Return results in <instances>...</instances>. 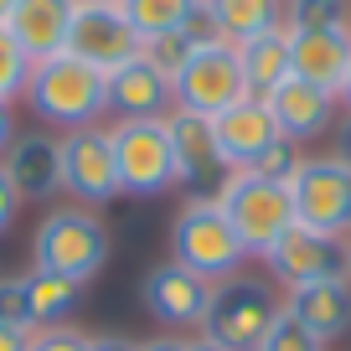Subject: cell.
I'll return each instance as SVG.
<instances>
[{
  "instance_id": "obj_21",
  "label": "cell",
  "mask_w": 351,
  "mask_h": 351,
  "mask_svg": "<svg viewBox=\"0 0 351 351\" xmlns=\"http://www.w3.org/2000/svg\"><path fill=\"white\" fill-rule=\"evenodd\" d=\"M202 26H207V36L243 47L269 26H285V16H279V0H202Z\"/></svg>"
},
{
  "instance_id": "obj_36",
  "label": "cell",
  "mask_w": 351,
  "mask_h": 351,
  "mask_svg": "<svg viewBox=\"0 0 351 351\" xmlns=\"http://www.w3.org/2000/svg\"><path fill=\"white\" fill-rule=\"evenodd\" d=\"M140 351H186V336H150L140 341Z\"/></svg>"
},
{
  "instance_id": "obj_39",
  "label": "cell",
  "mask_w": 351,
  "mask_h": 351,
  "mask_svg": "<svg viewBox=\"0 0 351 351\" xmlns=\"http://www.w3.org/2000/svg\"><path fill=\"white\" fill-rule=\"evenodd\" d=\"M336 99H341V109H346V119H351V67H346V77H341V93H336Z\"/></svg>"
},
{
  "instance_id": "obj_15",
  "label": "cell",
  "mask_w": 351,
  "mask_h": 351,
  "mask_svg": "<svg viewBox=\"0 0 351 351\" xmlns=\"http://www.w3.org/2000/svg\"><path fill=\"white\" fill-rule=\"evenodd\" d=\"M263 104L274 114L279 134L295 140V145H310V140H320V134H330L336 130V114H341V99L330 88H315V83H305V77H295V73H289Z\"/></svg>"
},
{
  "instance_id": "obj_26",
  "label": "cell",
  "mask_w": 351,
  "mask_h": 351,
  "mask_svg": "<svg viewBox=\"0 0 351 351\" xmlns=\"http://www.w3.org/2000/svg\"><path fill=\"white\" fill-rule=\"evenodd\" d=\"M285 26H351V0H279Z\"/></svg>"
},
{
  "instance_id": "obj_7",
  "label": "cell",
  "mask_w": 351,
  "mask_h": 351,
  "mask_svg": "<svg viewBox=\"0 0 351 351\" xmlns=\"http://www.w3.org/2000/svg\"><path fill=\"white\" fill-rule=\"evenodd\" d=\"M109 140H114L124 197H165L176 186V155H171L165 119H114Z\"/></svg>"
},
{
  "instance_id": "obj_33",
  "label": "cell",
  "mask_w": 351,
  "mask_h": 351,
  "mask_svg": "<svg viewBox=\"0 0 351 351\" xmlns=\"http://www.w3.org/2000/svg\"><path fill=\"white\" fill-rule=\"evenodd\" d=\"M88 351H140V341L119 336V330H99V336H88Z\"/></svg>"
},
{
  "instance_id": "obj_34",
  "label": "cell",
  "mask_w": 351,
  "mask_h": 351,
  "mask_svg": "<svg viewBox=\"0 0 351 351\" xmlns=\"http://www.w3.org/2000/svg\"><path fill=\"white\" fill-rule=\"evenodd\" d=\"M36 330H16V326H0V351H32Z\"/></svg>"
},
{
  "instance_id": "obj_20",
  "label": "cell",
  "mask_w": 351,
  "mask_h": 351,
  "mask_svg": "<svg viewBox=\"0 0 351 351\" xmlns=\"http://www.w3.org/2000/svg\"><path fill=\"white\" fill-rule=\"evenodd\" d=\"M285 310L330 346L351 330V279H320V285H305V289H289L285 295Z\"/></svg>"
},
{
  "instance_id": "obj_30",
  "label": "cell",
  "mask_w": 351,
  "mask_h": 351,
  "mask_svg": "<svg viewBox=\"0 0 351 351\" xmlns=\"http://www.w3.org/2000/svg\"><path fill=\"white\" fill-rule=\"evenodd\" d=\"M300 165H305V150H300L295 140H274V145H269V150L258 155V165H253V176H263V181H279V186H289Z\"/></svg>"
},
{
  "instance_id": "obj_41",
  "label": "cell",
  "mask_w": 351,
  "mask_h": 351,
  "mask_svg": "<svg viewBox=\"0 0 351 351\" xmlns=\"http://www.w3.org/2000/svg\"><path fill=\"white\" fill-rule=\"evenodd\" d=\"M77 5H119V0H77Z\"/></svg>"
},
{
  "instance_id": "obj_23",
  "label": "cell",
  "mask_w": 351,
  "mask_h": 351,
  "mask_svg": "<svg viewBox=\"0 0 351 351\" xmlns=\"http://www.w3.org/2000/svg\"><path fill=\"white\" fill-rule=\"evenodd\" d=\"M26 295H32V315H36V330H42V326H67L73 320L83 285L62 279V274H47V269H26Z\"/></svg>"
},
{
  "instance_id": "obj_31",
  "label": "cell",
  "mask_w": 351,
  "mask_h": 351,
  "mask_svg": "<svg viewBox=\"0 0 351 351\" xmlns=\"http://www.w3.org/2000/svg\"><path fill=\"white\" fill-rule=\"evenodd\" d=\"M32 351H88V330H77L73 320L67 326H42L32 336Z\"/></svg>"
},
{
  "instance_id": "obj_19",
  "label": "cell",
  "mask_w": 351,
  "mask_h": 351,
  "mask_svg": "<svg viewBox=\"0 0 351 351\" xmlns=\"http://www.w3.org/2000/svg\"><path fill=\"white\" fill-rule=\"evenodd\" d=\"M176 109V83L155 73L145 57L109 73V114L114 119H165Z\"/></svg>"
},
{
  "instance_id": "obj_10",
  "label": "cell",
  "mask_w": 351,
  "mask_h": 351,
  "mask_svg": "<svg viewBox=\"0 0 351 351\" xmlns=\"http://www.w3.org/2000/svg\"><path fill=\"white\" fill-rule=\"evenodd\" d=\"M140 300L145 310H150V320L165 330V336H181V330H197L207 326V310H212V285L202 274H191L186 263H155L150 274H145L140 285Z\"/></svg>"
},
{
  "instance_id": "obj_4",
  "label": "cell",
  "mask_w": 351,
  "mask_h": 351,
  "mask_svg": "<svg viewBox=\"0 0 351 351\" xmlns=\"http://www.w3.org/2000/svg\"><path fill=\"white\" fill-rule=\"evenodd\" d=\"M217 207L228 212L232 232L243 238L248 258H263L289 228H295V202H289V186L279 181H263L253 171H228L217 181Z\"/></svg>"
},
{
  "instance_id": "obj_22",
  "label": "cell",
  "mask_w": 351,
  "mask_h": 351,
  "mask_svg": "<svg viewBox=\"0 0 351 351\" xmlns=\"http://www.w3.org/2000/svg\"><path fill=\"white\" fill-rule=\"evenodd\" d=\"M238 52H243V77H248L253 99H269V93L295 73V67H289V26H269L263 36L243 42Z\"/></svg>"
},
{
  "instance_id": "obj_16",
  "label": "cell",
  "mask_w": 351,
  "mask_h": 351,
  "mask_svg": "<svg viewBox=\"0 0 351 351\" xmlns=\"http://www.w3.org/2000/svg\"><path fill=\"white\" fill-rule=\"evenodd\" d=\"M212 130H217V155H222V171H253L258 165V155L269 150L274 140H285L274 124V114H269V104L263 99H243L232 104V109H222L217 119H212Z\"/></svg>"
},
{
  "instance_id": "obj_11",
  "label": "cell",
  "mask_w": 351,
  "mask_h": 351,
  "mask_svg": "<svg viewBox=\"0 0 351 351\" xmlns=\"http://www.w3.org/2000/svg\"><path fill=\"white\" fill-rule=\"evenodd\" d=\"M258 263L269 269V279L289 295V289H305V285H320V279H341V274H346V243L295 222V228L263 253Z\"/></svg>"
},
{
  "instance_id": "obj_24",
  "label": "cell",
  "mask_w": 351,
  "mask_h": 351,
  "mask_svg": "<svg viewBox=\"0 0 351 351\" xmlns=\"http://www.w3.org/2000/svg\"><path fill=\"white\" fill-rule=\"evenodd\" d=\"M119 11L130 16L140 42L160 32H181V26H202V0H119Z\"/></svg>"
},
{
  "instance_id": "obj_40",
  "label": "cell",
  "mask_w": 351,
  "mask_h": 351,
  "mask_svg": "<svg viewBox=\"0 0 351 351\" xmlns=\"http://www.w3.org/2000/svg\"><path fill=\"white\" fill-rule=\"evenodd\" d=\"M11 5H16V0H0V26L11 21Z\"/></svg>"
},
{
  "instance_id": "obj_14",
  "label": "cell",
  "mask_w": 351,
  "mask_h": 351,
  "mask_svg": "<svg viewBox=\"0 0 351 351\" xmlns=\"http://www.w3.org/2000/svg\"><path fill=\"white\" fill-rule=\"evenodd\" d=\"M5 176L21 202H52L62 197V134H47V130H26L11 140V150L0 155Z\"/></svg>"
},
{
  "instance_id": "obj_27",
  "label": "cell",
  "mask_w": 351,
  "mask_h": 351,
  "mask_svg": "<svg viewBox=\"0 0 351 351\" xmlns=\"http://www.w3.org/2000/svg\"><path fill=\"white\" fill-rule=\"evenodd\" d=\"M253 351H326V341L320 336H310L305 326H300L295 315H289V310H279L274 315V326L263 330V341Z\"/></svg>"
},
{
  "instance_id": "obj_35",
  "label": "cell",
  "mask_w": 351,
  "mask_h": 351,
  "mask_svg": "<svg viewBox=\"0 0 351 351\" xmlns=\"http://www.w3.org/2000/svg\"><path fill=\"white\" fill-rule=\"evenodd\" d=\"M11 140H16V104L0 99V155L11 150Z\"/></svg>"
},
{
  "instance_id": "obj_29",
  "label": "cell",
  "mask_w": 351,
  "mask_h": 351,
  "mask_svg": "<svg viewBox=\"0 0 351 351\" xmlns=\"http://www.w3.org/2000/svg\"><path fill=\"white\" fill-rule=\"evenodd\" d=\"M0 326L36 330V315H32V295H26V274H0Z\"/></svg>"
},
{
  "instance_id": "obj_2",
  "label": "cell",
  "mask_w": 351,
  "mask_h": 351,
  "mask_svg": "<svg viewBox=\"0 0 351 351\" xmlns=\"http://www.w3.org/2000/svg\"><path fill=\"white\" fill-rule=\"evenodd\" d=\"M109 222L93 207H52L32 232V269H47V274L77 279V285H93L109 263Z\"/></svg>"
},
{
  "instance_id": "obj_12",
  "label": "cell",
  "mask_w": 351,
  "mask_h": 351,
  "mask_svg": "<svg viewBox=\"0 0 351 351\" xmlns=\"http://www.w3.org/2000/svg\"><path fill=\"white\" fill-rule=\"evenodd\" d=\"M67 52L109 77V73H119L124 62L140 57V32L130 26V16H124L119 5H77Z\"/></svg>"
},
{
  "instance_id": "obj_5",
  "label": "cell",
  "mask_w": 351,
  "mask_h": 351,
  "mask_svg": "<svg viewBox=\"0 0 351 351\" xmlns=\"http://www.w3.org/2000/svg\"><path fill=\"white\" fill-rule=\"evenodd\" d=\"M279 310H285V295L274 289V279H258L243 269V274L212 285V310H207L202 336L228 351H253L263 341V330L274 326Z\"/></svg>"
},
{
  "instance_id": "obj_25",
  "label": "cell",
  "mask_w": 351,
  "mask_h": 351,
  "mask_svg": "<svg viewBox=\"0 0 351 351\" xmlns=\"http://www.w3.org/2000/svg\"><path fill=\"white\" fill-rule=\"evenodd\" d=\"M207 36V26H181V32H160V36H145L140 42V57L155 67V73H165L176 83V73L191 62V52H197V42Z\"/></svg>"
},
{
  "instance_id": "obj_42",
  "label": "cell",
  "mask_w": 351,
  "mask_h": 351,
  "mask_svg": "<svg viewBox=\"0 0 351 351\" xmlns=\"http://www.w3.org/2000/svg\"><path fill=\"white\" fill-rule=\"evenodd\" d=\"M346 279H351V238H346Z\"/></svg>"
},
{
  "instance_id": "obj_13",
  "label": "cell",
  "mask_w": 351,
  "mask_h": 351,
  "mask_svg": "<svg viewBox=\"0 0 351 351\" xmlns=\"http://www.w3.org/2000/svg\"><path fill=\"white\" fill-rule=\"evenodd\" d=\"M165 134H171V155H176V186H186L191 197H212L222 171L217 155V130H212L207 114L191 109H171L165 114Z\"/></svg>"
},
{
  "instance_id": "obj_18",
  "label": "cell",
  "mask_w": 351,
  "mask_h": 351,
  "mask_svg": "<svg viewBox=\"0 0 351 351\" xmlns=\"http://www.w3.org/2000/svg\"><path fill=\"white\" fill-rule=\"evenodd\" d=\"M73 16H77V0H16L5 32L16 36V47H21L32 62H42V57L67 52Z\"/></svg>"
},
{
  "instance_id": "obj_9",
  "label": "cell",
  "mask_w": 351,
  "mask_h": 351,
  "mask_svg": "<svg viewBox=\"0 0 351 351\" xmlns=\"http://www.w3.org/2000/svg\"><path fill=\"white\" fill-rule=\"evenodd\" d=\"M62 197H73V207H109L119 191V165H114V140L104 124L62 134Z\"/></svg>"
},
{
  "instance_id": "obj_8",
  "label": "cell",
  "mask_w": 351,
  "mask_h": 351,
  "mask_svg": "<svg viewBox=\"0 0 351 351\" xmlns=\"http://www.w3.org/2000/svg\"><path fill=\"white\" fill-rule=\"evenodd\" d=\"M295 222L315 228L326 238H351V165L336 155H305V165L289 181Z\"/></svg>"
},
{
  "instance_id": "obj_38",
  "label": "cell",
  "mask_w": 351,
  "mask_h": 351,
  "mask_svg": "<svg viewBox=\"0 0 351 351\" xmlns=\"http://www.w3.org/2000/svg\"><path fill=\"white\" fill-rule=\"evenodd\" d=\"M186 351H228V346H217V341H207V336H186Z\"/></svg>"
},
{
  "instance_id": "obj_1",
  "label": "cell",
  "mask_w": 351,
  "mask_h": 351,
  "mask_svg": "<svg viewBox=\"0 0 351 351\" xmlns=\"http://www.w3.org/2000/svg\"><path fill=\"white\" fill-rule=\"evenodd\" d=\"M26 104L42 124L73 134V130H88L109 114V77L99 67L77 62L73 52H57V57H42L32 62V77H26Z\"/></svg>"
},
{
  "instance_id": "obj_37",
  "label": "cell",
  "mask_w": 351,
  "mask_h": 351,
  "mask_svg": "<svg viewBox=\"0 0 351 351\" xmlns=\"http://www.w3.org/2000/svg\"><path fill=\"white\" fill-rule=\"evenodd\" d=\"M330 155L351 165V119H346V124H341V130H336V150H330Z\"/></svg>"
},
{
  "instance_id": "obj_32",
  "label": "cell",
  "mask_w": 351,
  "mask_h": 351,
  "mask_svg": "<svg viewBox=\"0 0 351 351\" xmlns=\"http://www.w3.org/2000/svg\"><path fill=\"white\" fill-rule=\"evenodd\" d=\"M16 212H21V197H16V186H11V176H5V165H0V238H5V232H11Z\"/></svg>"
},
{
  "instance_id": "obj_6",
  "label": "cell",
  "mask_w": 351,
  "mask_h": 351,
  "mask_svg": "<svg viewBox=\"0 0 351 351\" xmlns=\"http://www.w3.org/2000/svg\"><path fill=\"white\" fill-rule=\"evenodd\" d=\"M248 99V77H243V52L222 36H202L191 62L176 73V109L207 114L217 119L222 109Z\"/></svg>"
},
{
  "instance_id": "obj_17",
  "label": "cell",
  "mask_w": 351,
  "mask_h": 351,
  "mask_svg": "<svg viewBox=\"0 0 351 351\" xmlns=\"http://www.w3.org/2000/svg\"><path fill=\"white\" fill-rule=\"evenodd\" d=\"M289 67L305 83L341 93V77L351 67V26H295L289 32Z\"/></svg>"
},
{
  "instance_id": "obj_28",
  "label": "cell",
  "mask_w": 351,
  "mask_h": 351,
  "mask_svg": "<svg viewBox=\"0 0 351 351\" xmlns=\"http://www.w3.org/2000/svg\"><path fill=\"white\" fill-rule=\"evenodd\" d=\"M26 77H32V57L16 47V36L0 26V99L16 104L26 93Z\"/></svg>"
},
{
  "instance_id": "obj_3",
  "label": "cell",
  "mask_w": 351,
  "mask_h": 351,
  "mask_svg": "<svg viewBox=\"0 0 351 351\" xmlns=\"http://www.w3.org/2000/svg\"><path fill=\"white\" fill-rule=\"evenodd\" d=\"M171 258L186 263L191 274H202L207 285H222V279L243 274L248 248L232 232L217 197H186L181 212H176V222H171Z\"/></svg>"
}]
</instances>
